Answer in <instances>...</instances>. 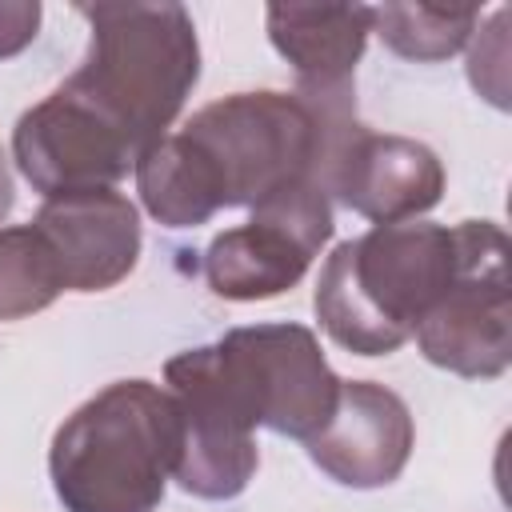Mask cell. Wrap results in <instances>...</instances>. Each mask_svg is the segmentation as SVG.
<instances>
[{
	"instance_id": "1",
	"label": "cell",
	"mask_w": 512,
	"mask_h": 512,
	"mask_svg": "<svg viewBox=\"0 0 512 512\" xmlns=\"http://www.w3.org/2000/svg\"><path fill=\"white\" fill-rule=\"evenodd\" d=\"M180 452V408L144 380L116 384L56 432V492L72 512H148Z\"/></svg>"
}]
</instances>
